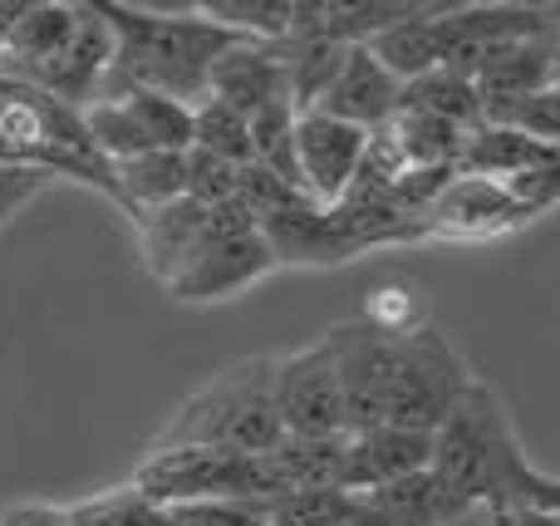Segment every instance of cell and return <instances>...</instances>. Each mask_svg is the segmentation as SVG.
<instances>
[{
    "mask_svg": "<svg viewBox=\"0 0 560 526\" xmlns=\"http://www.w3.org/2000/svg\"><path fill=\"white\" fill-rule=\"evenodd\" d=\"M118 35V59L108 74L104 98H124V94H167L177 104L197 108L212 94V74L242 35L217 20H207L202 10L192 15H167V10H143V5H118V0H98Z\"/></svg>",
    "mask_w": 560,
    "mask_h": 526,
    "instance_id": "6da1fadb",
    "label": "cell"
},
{
    "mask_svg": "<svg viewBox=\"0 0 560 526\" xmlns=\"http://www.w3.org/2000/svg\"><path fill=\"white\" fill-rule=\"evenodd\" d=\"M285 443V423L276 409V354L217 370L202 389H192L158 429L153 448H217L236 458H261Z\"/></svg>",
    "mask_w": 560,
    "mask_h": 526,
    "instance_id": "7a4b0ae2",
    "label": "cell"
},
{
    "mask_svg": "<svg viewBox=\"0 0 560 526\" xmlns=\"http://www.w3.org/2000/svg\"><path fill=\"white\" fill-rule=\"evenodd\" d=\"M0 163L79 183L124 212L114 163L98 153L84 114L69 108L65 98H55L49 89L15 74H0Z\"/></svg>",
    "mask_w": 560,
    "mask_h": 526,
    "instance_id": "3957f363",
    "label": "cell"
},
{
    "mask_svg": "<svg viewBox=\"0 0 560 526\" xmlns=\"http://www.w3.org/2000/svg\"><path fill=\"white\" fill-rule=\"evenodd\" d=\"M526 468L532 463H526L522 443H516V429L506 419L502 399L482 379H472L467 394L457 399L453 419L433 439V472L467 507L512 512L516 482H522Z\"/></svg>",
    "mask_w": 560,
    "mask_h": 526,
    "instance_id": "277c9868",
    "label": "cell"
},
{
    "mask_svg": "<svg viewBox=\"0 0 560 526\" xmlns=\"http://www.w3.org/2000/svg\"><path fill=\"white\" fill-rule=\"evenodd\" d=\"M463 354L447 344L438 325H418L408 335H384L378 354V429L433 433L453 419L457 399L467 394Z\"/></svg>",
    "mask_w": 560,
    "mask_h": 526,
    "instance_id": "5b68a950",
    "label": "cell"
},
{
    "mask_svg": "<svg viewBox=\"0 0 560 526\" xmlns=\"http://www.w3.org/2000/svg\"><path fill=\"white\" fill-rule=\"evenodd\" d=\"M271 271H280L271 242L261 236L256 212L232 197V202L207 212V236L192 252V261L173 276L167 295L183 305H212V301H236L252 285H261Z\"/></svg>",
    "mask_w": 560,
    "mask_h": 526,
    "instance_id": "8992f818",
    "label": "cell"
},
{
    "mask_svg": "<svg viewBox=\"0 0 560 526\" xmlns=\"http://www.w3.org/2000/svg\"><path fill=\"white\" fill-rule=\"evenodd\" d=\"M133 488L153 507H183L207 498H252L276 502L271 458H236L217 448H148L133 468Z\"/></svg>",
    "mask_w": 560,
    "mask_h": 526,
    "instance_id": "52a82bcc",
    "label": "cell"
},
{
    "mask_svg": "<svg viewBox=\"0 0 560 526\" xmlns=\"http://www.w3.org/2000/svg\"><path fill=\"white\" fill-rule=\"evenodd\" d=\"M276 409L285 439H345V384L329 340L276 354Z\"/></svg>",
    "mask_w": 560,
    "mask_h": 526,
    "instance_id": "ba28073f",
    "label": "cell"
},
{
    "mask_svg": "<svg viewBox=\"0 0 560 526\" xmlns=\"http://www.w3.org/2000/svg\"><path fill=\"white\" fill-rule=\"evenodd\" d=\"M84 124L108 163L143 153H187L192 148V108L167 94H143V89L84 108Z\"/></svg>",
    "mask_w": 560,
    "mask_h": 526,
    "instance_id": "9c48e42d",
    "label": "cell"
},
{
    "mask_svg": "<svg viewBox=\"0 0 560 526\" xmlns=\"http://www.w3.org/2000/svg\"><path fill=\"white\" fill-rule=\"evenodd\" d=\"M369 138L364 128L354 124H339V118L310 114L295 118V167H300V192L310 197L315 207L335 212L349 192H354L359 173H364V157H369Z\"/></svg>",
    "mask_w": 560,
    "mask_h": 526,
    "instance_id": "30bf717a",
    "label": "cell"
},
{
    "mask_svg": "<svg viewBox=\"0 0 560 526\" xmlns=\"http://www.w3.org/2000/svg\"><path fill=\"white\" fill-rule=\"evenodd\" d=\"M114 59H118V35H114V25H108L104 5L94 0V5H79L74 39H69V49L35 79V84L84 114V108H94L98 94H104L108 74H114Z\"/></svg>",
    "mask_w": 560,
    "mask_h": 526,
    "instance_id": "8fae6325",
    "label": "cell"
},
{
    "mask_svg": "<svg viewBox=\"0 0 560 526\" xmlns=\"http://www.w3.org/2000/svg\"><path fill=\"white\" fill-rule=\"evenodd\" d=\"M261 236L271 242L280 266H345V261L364 256V246H359V236L345 226V217L315 207L310 197H295V202L280 207L276 217H266Z\"/></svg>",
    "mask_w": 560,
    "mask_h": 526,
    "instance_id": "7c38bea8",
    "label": "cell"
},
{
    "mask_svg": "<svg viewBox=\"0 0 560 526\" xmlns=\"http://www.w3.org/2000/svg\"><path fill=\"white\" fill-rule=\"evenodd\" d=\"M315 108L329 118H339V124H354V128H364V133H378V128H388L398 118V108H404V84L378 65L369 45H349L335 84L325 89V98H319Z\"/></svg>",
    "mask_w": 560,
    "mask_h": 526,
    "instance_id": "4fadbf2b",
    "label": "cell"
},
{
    "mask_svg": "<svg viewBox=\"0 0 560 526\" xmlns=\"http://www.w3.org/2000/svg\"><path fill=\"white\" fill-rule=\"evenodd\" d=\"M522 222H532V212H526L502 183L463 177V173H457L453 183L443 187V197L423 212L428 236H502Z\"/></svg>",
    "mask_w": 560,
    "mask_h": 526,
    "instance_id": "5bb4252c",
    "label": "cell"
},
{
    "mask_svg": "<svg viewBox=\"0 0 560 526\" xmlns=\"http://www.w3.org/2000/svg\"><path fill=\"white\" fill-rule=\"evenodd\" d=\"M433 468V433L359 429L345 433V492H374Z\"/></svg>",
    "mask_w": 560,
    "mask_h": 526,
    "instance_id": "9a60e30c",
    "label": "cell"
},
{
    "mask_svg": "<svg viewBox=\"0 0 560 526\" xmlns=\"http://www.w3.org/2000/svg\"><path fill=\"white\" fill-rule=\"evenodd\" d=\"M207 98H222V104H232L236 114H246V118H256L261 108L290 98L285 45H280V39H242V45L217 65L212 94ZM290 104H295V98H290Z\"/></svg>",
    "mask_w": 560,
    "mask_h": 526,
    "instance_id": "2e32d148",
    "label": "cell"
},
{
    "mask_svg": "<svg viewBox=\"0 0 560 526\" xmlns=\"http://www.w3.org/2000/svg\"><path fill=\"white\" fill-rule=\"evenodd\" d=\"M74 25H79V5H65V0H25V10L5 30V39H0V74H15L35 84L69 49Z\"/></svg>",
    "mask_w": 560,
    "mask_h": 526,
    "instance_id": "e0dca14e",
    "label": "cell"
},
{
    "mask_svg": "<svg viewBox=\"0 0 560 526\" xmlns=\"http://www.w3.org/2000/svg\"><path fill=\"white\" fill-rule=\"evenodd\" d=\"M133 232H138V261H143V271L158 285H173V276L192 261V252L207 236V207L192 202V197H177V202L133 217Z\"/></svg>",
    "mask_w": 560,
    "mask_h": 526,
    "instance_id": "ac0fdd59",
    "label": "cell"
},
{
    "mask_svg": "<svg viewBox=\"0 0 560 526\" xmlns=\"http://www.w3.org/2000/svg\"><path fill=\"white\" fill-rule=\"evenodd\" d=\"M556 49H560V30L541 39H522L506 55H497L492 65L477 74V94H482L487 118H502L506 108L536 98L541 89L556 84Z\"/></svg>",
    "mask_w": 560,
    "mask_h": 526,
    "instance_id": "d6986e66",
    "label": "cell"
},
{
    "mask_svg": "<svg viewBox=\"0 0 560 526\" xmlns=\"http://www.w3.org/2000/svg\"><path fill=\"white\" fill-rule=\"evenodd\" d=\"M546 163H560L556 148H546L541 138L522 133V128H512V124H492V118H487L482 128L467 133L457 173L487 177V183H516V177L536 173V167H546Z\"/></svg>",
    "mask_w": 560,
    "mask_h": 526,
    "instance_id": "ffe728a7",
    "label": "cell"
},
{
    "mask_svg": "<svg viewBox=\"0 0 560 526\" xmlns=\"http://www.w3.org/2000/svg\"><path fill=\"white\" fill-rule=\"evenodd\" d=\"M369 502V517L374 526H447L457 517H467V507L457 492H447V482L438 478L433 468L428 472H413V478H398L388 488H374V492H359Z\"/></svg>",
    "mask_w": 560,
    "mask_h": 526,
    "instance_id": "44dd1931",
    "label": "cell"
},
{
    "mask_svg": "<svg viewBox=\"0 0 560 526\" xmlns=\"http://www.w3.org/2000/svg\"><path fill=\"white\" fill-rule=\"evenodd\" d=\"M118 177V197H124V217L153 212L167 207L177 197H187V153H143V157H124L114 163Z\"/></svg>",
    "mask_w": 560,
    "mask_h": 526,
    "instance_id": "7402d4cb",
    "label": "cell"
},
{
    "mask_svg": "<svg viewBox=\"0 0 560 526\" xmlns=\"http://www.w3.org/2000/svg\"><path fill=\"white\" fill-rule=\"evenodd\" d=\"M404 108H408V114L443 118V124L463 128V133H472V128L487 124V108H482V94H477V79L457 74V69H433V74L404 84Z\"/></svg>",
    "mask_w": 560,
    "mask_h": 526,
    "instance_id": "603a6c76",
    "label": "cell"
},
{
    "mask_svg": "<svg viewBox=\"0 0 560 526\" xmlns=\"http://www.w3.org/2000/svg\"><path fill=\"white\" fill-rule=\"evenodd\" d=\"M388 138L398 143L408 173H438V167H453L457 173V157H463V143H467L463 128L443 124V118H428V114H408V108H398V118L388 124Z\"/></svg>",
    "mask_w": 560,
    "mask_h": 526,
    "instance_id": "cb8c5ba5",
    "label": "cell"
},
{
    "mask_svg": "<svg viewBox=\"0 0 560 526\" xmlns=\"http://www.w3.org/2000/svg\"><path fill=\"white\" fill-rule=\"evenodd\" d=\"M192 148L212 157H226L236 167H252L256 163V143H252V118L236 114L232 104L222 98H202L192 108Z\"/></svg>",
    "mask_w": 560,
    "mask_h": 526,
    "instance_id": "d4e9b609",
    "label": "cell"
},
{
    "mask_svg": "<svg viewBox=\"0 0 560 526\" xmlns=\"http://www.w3.org/2000/svg\"><path fill=\"white\" fill-rule=\"evenodd\" d=\"M295 118H300V108L290 104V98H280V104L261 108V114L252 118L256 163L271 167L276 177H285L290 187H300V167H295Z\"/></svg>",
    "mask_w": 560,
    "mask_h": 526,
    "instance_id": "484cf974",
    "label": "cell"
},
{
    "mask_svg": "<svg viewBox=\"0 0 560 526\" xmlns=\"http://www.w3.org/2000/svg\"><path fill=\"white\" fill-rule=\"evenodd\" d=\"M202 15L236 30L242 39H285L295 25L290 0H212V5H202Z\"/></svg>",
    "mask_w": 560,
    "mask_h": 526,
    "instance_id": "4316f807",
    "label": "cell"
},
{
    "mask_svg": "<svg viewBox=\"0 0 560 526\" xmlns=\"http://www.w3.org/2000/svg\"><path fill=\"white\" fill-rule=\"evenodd\" d=\"M69 522L74 526H158L163 522V507H153L133 482H124V488H108L98 498L69 502Z\"/></svg>",
    "mask_w": 560,
    "mask_h": 526,
    "instance_id": "83f0119b",
    "label": "cell"
},
{
    "mask_svg": "<svg viewBox=\"0 0 560 526\" xmlns=\"http://www.w3.org/2000/svg\"><path fill=\"white\" fill-rule=\"evenodd\" d=\"M167 526H271V502L252 498H207L183 502V507H163Z\"/></svg>",
    "mask_w": 560,
    "mask_h": 526,
    "instance_id": "f1b7e54d",
    "label": "cell"
},
{
    "mask_svg": "<svg viewBox=\"0 0 560 526\" xmlns=\"http://www.w3.org/2000/svg\"><path fill=\"white\" fill-rule=\"evenodd\" d=\"M187 197L202 202L207 212L232 197H242V167L226 163V157H212L202 148H187Z\"/></svg>",
    "mask_w": 560,
    "mask_h": 526,
    "instance_id": "f546056e",
    "label": "cell"
},
{
    "mask_svg": "<svg viewBox=\"0 0 560 526\" xmlns=\"http://www.w3.org/2000/svg\"><path fill=\"white\" fill-rule=\"evenodd\" d=\"M492 124H512V128H522V133L541 138L546 148H556V153H560V84L541 89V94L526 98V104L506 108V114L492 118Z\"/></svg>",
    "mask_w": 560,
    "mask_h": 526,
    "instance_id": "4dcf8cb0",
    "label": "cell"
},
{
    "mask_svg": "<svg viewBox=\"0 0 560 526\" xmlns=\"http://www.w3.org/2000/svg\"><path fill=\"white\" fill-rule=\"evenodd\" d=\"M49 183H55V177L30 173V167H15V163H0V232H5V226L15 222V217L25 212Z\"/></svg>",
    "mask_w": 560,
    "mask_h": 526,
    "instance_id": "1f68e13d",
    "label": "cell"
},
{
    "mask_svg": "<svg viewBox=\"0 0 560 526\" xmlns=\"http://www.w3.org/2000/svg\"><path fill=\"white\" fill-rule=\"evenodd\" d=\"M541 512V517H560V478H546V472L526 468L522 482H516L512 512Z\"/></svg>",
    "mask_w": 560,
    "mask_h": 526,
    "instance_id": "d6a6232c",
    "label": "cell"
},
{
    "mask_svg": "<svg viewBox=\"0 0 560 526\" xmlns=\"http://www.w3.org/2000/svg\"><path fill=\"white\" fill-rule=\"evenodd\" d=\"M0 526H74V522H69V507H55V502H10L0 512Z\"/></svg>",
    "mask_w": 560,
    "mask_h": 526,
    "instance_id": "836d02e7",
    "label": "cell"
},
{
    "mask_svg": "<svg viewBox=\"0 0 560 526\" xmlns=\"http://www.w3.org/2000/svg\"><path fill=\"white\" fill-rule=\"evenodd\" d=\"M447 526H497V512L492 507H477V512H467V517H457Z\"/></svg>",
    "mask_w": 560,
    "mask_h": 526,
    "instance_id": "e575fe53",
    "label": "cell"
},
{
    "mask_svg": "<svg viewBox=\"0 0 560 526\" xmlns=\"http://www.w3.org/2000/svg\"><path fill=\"white\" fill-rule=\"evenodd\" d=\"M556 84H560V49H556Z\"/></svg>",
    "mask_w": 560,
    "mask_h": 526,
    "instance_id": "d590c367",
    "label": "cell"
},
{
    "mask_svg": "<svg viewBox=\"0 0 560 526\" xmlns=\"http://www.w3.org/2000/svg\"><path fill=\"white\" fill-rule=\"evenodd\" d=\"M158 526H167V522H158Z\"/></svg>",
    "mask_w": 560,
    "mask_h": 526,
    "instance_id": "8d00e7d4",
    "label": "cell"
}]
</instances>
